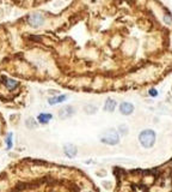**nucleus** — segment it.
<instances>
[{
  "mask_svg": "<svg viewBox=\"0 0 172 192\" xmlns=\"http://www.w3.org/2000/svg\"><path fill=\"white\" fill-rule=\"evenodd\" d=\"M74 113V109L73 107L71 106H66V107H62L60 110H59V115L61 119H66V118H70L72 114Z\"/></svg>",
  "mask_w": 172,
  "mask_h": 192,
  "instance_id": "nucleus-5",
  "label": "nucleus"
},
{
  "mask_svg": "<svg viewBox=\"0 0 172 192\" xmlns=\"http://www.w3.org/2000/svg\"><path fill=\"white\" fill-rule=\"evenodd\" d=\"M52 118H53V115L49 114V113H41V114L37 116V120H38L41 124H47V122H49V121L52 120Z\"/></svg>",
  "mask_w": 172,
  "mask_h": 192,
  "instance_id": "nucleus-7",
  "label": "nucleus"
},
{
  "mask_svg": "<svg viewBox=\"0 0 172 192\" xmlns=\"http://www.w3.org/2000/svg\"><path fill=\"white\" fill-rule=\"evenodd\" d=\"M28 23L32 26H41L43 23H44V18L41 13H31L29 17H28Z\"/></svg>",
  "mask_w": 172,
  "mask_h": 192,
  "instance_id": "nucleus-3",
  "label": "nucleus"
},
{
  "mask_svg": "<svg viewBox=\"0 0 172 192\" xmlns=\"http://www.w3.org/2000/svg\"><path fill=\"white\" fill-rule=\"evenodd\" d=\"M4 83H5V85H6L10 90H14V89L18 87V83H17L16 81L11 79V78H4Z\"/></svg>",
  "mask_w": 172,
  "mask_h": 192,
  "instance_id": "nucleus-9",
  "label": "nucleus"
},
{
  "mask_svg": "<svg viewBox=\"0 0 172 192\" xmlns=\"http://www.w3.org/2000/svg\"><path fill=\"white\" fill-rule=\"evenodd\" d=\"M67 100V96L66 95H61V96H55V97H52L48 100V102L50 104H55V103H60V102H64Z\"/></svg>",
  "mask_w": 172,
  "mask_h": 192,
  "instance_id": "nucleus-10",
  "label": "nucleus"
},
{
  "mask_svg": "<svg viewBox=\"0 0 172 192\" xmlns=\"http://www.w3.org/2000/svg\"><path fill=\"white\" fill-rule=\"evenodd\" d=\"M6 143H7V149H11L12 148V133H8L6 138Z\"/></svg>",
  "mask_w": 172,
  "mask_h": 192,
  "instance_id": "nucleus-12",
  "label": "nucleus"
},
{
  "mask_svg": "<svg viewBox=\"0 0 172 192\" xmlns=\"http://www.w3.org/2000/svg\"><path fill=\"white\" fill-rule=\"evenodd\" d=\"M118 141H120L118 132H117L116 130H114V129L108 130V131L103 135V137H102V142H103V143H106V144H110V145L117 144Z\"/></svg>",
  "mask_w": 172,
  "mask_h": 192,
  "instance_id": "nucleus-2",
  "label": "nucleus"
},
{
  "mask_svg": "<svg viewBox=\"0 0 172 192\" xmlns=\"http://www.w3.org/2000/svg\"><path fill=\"white\" fill-rule=\"evenodd\" d=\"M150 95H151V96H157V95H158V91H157L156 89H151V90H150Z\"/></svg>",
  "mask_w": 172,
  "mask_h": 192,
  "instance_id": "nucleus-15",
  "label": "nucleus"
},
{
  "mask_svg": "<svg viewBox=\"0 0 172 192\" xmlns=\"http://www.w3.org/2000/svg\"><path fill=\"white\" fill-rule=\"evenodd\" d=\"M120 131L122 132V135H126L128 130H127V127H126L124 125H121V126H120Z\"/></svg>",
  "mask_w": 172,
  "mask_h": 192,
  "instance_id": "nucleus-14",
  "label": "nucleus"
},
{
  "mask_svg": "<svg viewBox=\"0 0 172 192\" xmlns=\"http://www.w3.org/2000/svg\"><path fill=\"white\" fill-rule=\"evenodd\" d=\"M64 150H65V154L68 157H71V159L76 157V155H77V148L73 144H66L65 148H64Z\"/></svg>",
  "mask_w": 172,
  "mask_h": 192,
  "instance_id": "nucleus-6",
  "label": "nucleus"
},
{
  "mask_svg": "<svg viewBox=\"0 0 172 192\" xmlns=\"http://www.w3.org/2000/svg\"><path fill=\"white\" fill-rule=\"evenodd\" d=\"M120 110H121V113H122V114H124V115H129V114H132V113H133V110H134V106H133L132 103H129V102H122V103H121V106H120Z\"/></svg>",
  "mask_w": 172,
  "mask_h": 192,
  "instance_id": "nucleus-4",
  "label": "nucleus"
},
{
  "mask_svg": "<svg viewBox=\"0 0 172 192\" xmlns=\"http://www.w3.org/2000/svg\"><path fill=\"white\" fill-rule=\"evenodd\" d=\"M26 125H28V127H29V129H34V127H35V125H36V121H35L34 119H31V118H30V119H28V120H26Z\"/></svg>",
  "mask_w": 172,
  "mask_h": 192,
  "instance_id": "nucleus-11",
  "label": "nucleus"
},
{
  "mask_svg": "<svg viewBox=\"0 0 172 192\" xmlns=\"http://www.w3.org/2000/svg\"><path fill=\"white\" fill-rule=\"evenodd\" d=\"M85 110L87 112V113L92 114V113H94V112L97 110V108H96V107H93V106H90V104H88V106H86L85 107Z\"/></svg>",
  "mask_w": 172,
  "mask_h": 192,
  "instance_id": "nucleus-13",
  "label": "nucleus"
},
{
  "mask_svg": "<svg viewBox=\"0 0 172 192\" xmlns=\"http://www.w3.org/2000/svg\"><path fill=\"white\" fill-rule=\"evenodd\" d=\"M139 141L144 148H152L156 143V132L153 130H145L140 133Z\"/></svg>",
  "mask_w": 172,
  "mask_h": 192,
  "instance_id": "nucleus-1",
  "label": "nucleus"
},
{
  "mask_svg": "<svg viewBox=\"0 0 172 192\" xmlns=\"http://www.w3.org/2000/svg\"><path fill=\"white\" fill-rule=\"evenodd\" d=\"M116 108V102L112 100V98H108L105 101V106H104V109L108 110V112H114Z\"/></svg>",
  "mask_w": 172,
  "mask_h": 192,
  "instance_id": "nucleus-8",
  "label": "nucleus"
}]
</instances>
